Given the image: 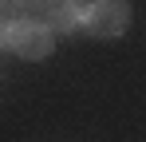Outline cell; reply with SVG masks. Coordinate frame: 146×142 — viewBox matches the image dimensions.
Returning <instances> with one entry per match:
<instances>
[{"label":"cell","mask_w":146,"mask_h":142,"mask_svg":"<svg viewBox=\"0 0 146 142\" xmlns=\"http://www.w3.org/2000/svg\"><path fill=\"white\" fill-rule=\"evenodd\" d=\"M44 24H48L51 32H63V36H71L83 28V8H79V0H55L48 12H44Z\"/></svg>","instance_id":"cell-3"},{"label":"cell","mask_w":146,"mask_h":142,"mask_svg":"<svg viewBox=\"0 0 146 142\" xmlns=\"http://www.w3.org/2000/svg\"><path fill=\"white\" fill-rule=\"evenodd\" d=\"M4 47H12L20 59H48L55 51V32H51L44 20H8L4 28Z\"/></svg>","instance_id":"cell-1"},{"label":"cell","mask_w":146,"mask_h":142,"mask_svg":"<svg viewBox=\"0 0 146 142\" xmlns=\"http://www.w3.org/2000/svg\"><path fill=\"white\" fill-rule=\"evenodd\" d=\"M130 28V0H91L83 8V32L95 40H115Z\"/></svg>","instance_id":"cell-2"},{"label":"cell","mask_w":146,"mask_h":142,"mask_svg":"<svg viewBox=\"0 0 146 142\" xmlns=\"http://www.w3.org/2000/svg\"><path fill=\"white\" fill-rule=\"evenodd\" d=\"M55 0H20V8H28V12H48Z\"/></svg>","instance_id":"cell-4"}]
</instances>
